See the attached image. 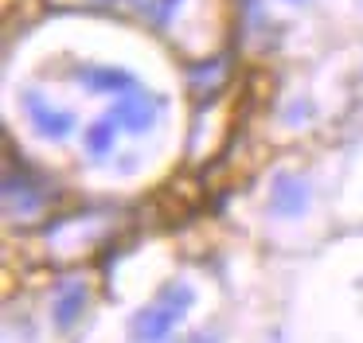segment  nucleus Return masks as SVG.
<instances>
[{
    "label": "nucleus",
    "instance_id": "f257e3e1",
    "mask_svg": "<svg viewBox=\"0 0 363 343\" xmlns=\"http://www.w3.org/2000/svg\"><path fill=\"white\" fill-rule=\"evenodd\" d=\"M191 300H196L191 285H184V281H180V285H164L157 300H152L149 308L137 312L133 324H129L133 343H160V339H168V332L188 316Z\"/></svg>",
    "mask_w": 363,
    "mask_h": 343
},
{
    "label": "nucleus",
    "instance_id": "f03ea898",
    "mask_svg": "<svg viewBox=\"0 0 363 343\" xmlns=\"http://www.w3.org/2000/svg\"><path fill=\"white\" fill-rule=\"evenodd\" d=\"M157 113H160V98L145 94L141 86H133L129 94H118V101H113V109H110V117H113V121H118L125 133H145V129H152Z\"/></svg>",
    "mask_w": 363,
    "mask_h": 343
},
{
    "label": "nucleus",
    "instance_id": "7ed1b4c3",
    "mask_svg": "<svg viewBox=\"0 0 363 343\" xmlns=\"http://www.w3.org/2000/svg\"><path fill=\"white\" fill-rule=\"evenodd\" d=\"M43 203V187L35 184V176L20 164L16 172V160L9 156V164H4V207L12 210V215H32V210H40Z\"/></svg>",
    "mask_w": 363,
    "mask_h": 343
},
{
    "label": "nucleus",
    "instance_id": "20e7f679",
    "mask_svg": "<svg viewBox=\"0 0 363 343\" xmlns=\"http://www.w3.org/2000/svg\"><path fill=\"white\" fill-rule=\"evenodd\" d=\"M24 109H28V117H32L35 133L48 137V140H67L74 133V125H79V121H74V113L48 106L40 90H24Z\"/></svg>",
    "mask_w": 363,
    "mask_h": 343
},
{
    "label": "nucleus",
    "instance_id": "39448f33",
    "mask_svg": "<svg viewBox=\"0 0 363 343\" xmlns=\"http://www.w3.org/2000/svg\"><path fill=\"white\" fill-rule=\"evenodd\" d=\"M98 8H110V12L133 16V20L149 23L152 31H164L172 23V16L184 8V0H90Z\"/></svg>",
    "mask_w": 363,
    "mask_h": 343
},
{
    "label": "nucleus",
    "instance_id": "423d86ee",
    "mask_svg": "<svg viewBox=\"0 0 363 343\" xmlns=\"http://www.w3.org/2000/svg\"><path fill=\"white\" fill-rule=\"evenodd\" d=\"M269 210L281 218H297L308 210V184L297 176H289V172H281V176H274V187H269Z\"/></svg>",
    "mask_w": 363,
    "mask_h": 343
},
{
    "label": "nucleus",
    "instance_id": "0eeeda50",
    "mask_svg": "<svg viewBox=\"0 0 363 343\" xmlns=\"http://www.w3.org/2000/svg\"><path fill=\"white\" fill-rule=\"evenodd\" d=\"M79 78L94 94H129L137 86V78L129 70H118V67H82Z\"/></svg>",
    "mask_w": 363,
    "mask_h": 343
},
{
    "label": "nucleus",
    "instance_id": "6e6552de",
    "mask_svg": "<svg viewBox=\"0 0 363 343\" xmlns=\"http://www.w3.org/2000/svg\"><path fill=\"white\" fill-rule=\"evenodd\" d=\"M82 308H86V285L74 281V285H67L63 293H59V300H55V324L59 327H71L74 320L82 316Z\"/></svg>",
    "mask_w": 363,
    "mask_h": 343
},
{
    "label": "nucleus",
    "instance_id": "1a4fd4ad",
    "mask_svg": "<svg viewBox=\"0 0 363 343\" xmlns=\"http://www.w3.org/2000/svg\"><path fill=\"white\" fill-rule=\"evenodd\" d=\"M118 129H121V125L113 121L110 113H106V117H98V121L86 129V148H90L94 156H106V152L113 148V137H118Z\"/></svg>",
    "mask_w": 363,
    "mask_h": 343
},
{
    "label": "nucleus",
    "instance_id": "9d476101",
    "mask_svg": "<svg viewBox=\"0 0 363 343\" xmlns=\"http://www.w3.org/2000/svg\"><path fill=\"white\" fill-rule=\"evenodd\" d=\"M289 4H301V0H289Z\"/></svg>",
    "mask_w": 363,
    "mask_h": 343
}]
</instances>
